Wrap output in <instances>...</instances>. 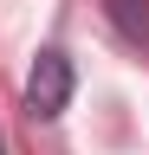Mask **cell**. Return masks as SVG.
Masks as SVG:
<instances>
[{
    "label": "cell",
    "mask_w": 149,
    "mask_h": 155,
    "mask_svg": "<svg viewBox=\"0 0 149 155\" xmlns=\"http://www.w3.org/2000/svg\"><path fill=\"white\" fill-rule=\"evenodd\" d=\"M71 58L59 52V45H46L39 58H32V78H26V110L39 116V123H52V116H65V104H71Z\"/></svg>",
    "instance_id": "6da1fadb"
},
{
    "label": "cell",
    "mask_w": 149,
    "mask_h": 155,
    "mask_svg": "<svg viewBox=\"0 0 149 155\" xmlns=\"http://www.w3.org/2000/svg\"><path fill=\"white\" fill-rule=\"evenodd\" d=\"M104 7H110V26H117L130 45L149 52V0H104Z\"/></svg>",
    "instance_id": "7a4b0ae2"
},
{
    "label": "cell",
    "mask_w": 149,
    "mask_h": 155,
    "mask_svg": "<svg viewBox=\"0 0 149 155\" xmlns=\"http://www.w3.org/2000/svg\"><path fill=\"white\" fill-rule=\"evenodd\" d=\"M0 155H7V142H0Z\"/></svg>",
    "instance_id": "3957f363"
}]
</instances>
